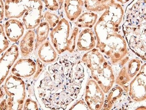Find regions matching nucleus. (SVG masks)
<instances>
[{
    "label": "nucleus",
    "mask_w": 146,
    "mask_h": 110,
    "mask_svg": "<svg viewBox=\"0 0 146 110\" xmlns=\"http://www.w3.org/2000/svg\"><path fill=\"white\" fill-rule=\"evenodd\" d=\"M4 89L7 96L5 99L7 110H22L26 97L25 86L22 79L10 76L5 81Z\"/></svg>",
    "instance_id": "nucleus-1"
},
{
    "label": "nucleus",
    "mask_w": 146,
    "mask_h": 110,
    "mask_svg": "<svg viewBox=\"0 0 146 110\" xmlns=\"http://www.w3.org/2000/svg\"><path fill=\"white\" fill-rule=\"evenodd\" d=\"M69 23L64 19L59 21L56 28L52 29L50 33L54 47L59 53L66 50L72 51L75 48V41L76 36L69 37Z\"/></svg>",
    "instance_id": "nucleus-2"
},
{
    "label": "nucleus",
    "mask_w": 146,
    "mask_h": 110,
    "mask_svg": "<svg viewBox=\"0 0 146 110\" xmlns=\"http://www.w3.org/2000/svg\"><path fill=\"white\" fill-rule=\"evenodd\" d=\"M42 9V3L40 0L33 1L23 15V21L27 29H33L39 25Z\"/></svg>",
    "instance_id": "nucleus-3"
},
{
    "label": "nucleus",
    "mask_w": 146,
    "mask_h": 110,
    "mask_svg": "<svg viewBox=\"0 0 146 110\" xmlns=\"http://www.w3.org/2000/svg\"><path fill=\"white\" fill-rule=\"evenodd\" d=\"M19 55L18 47L16 45L10 47L0 58V86L4 82Z\"/></svg>",
    "instance_id": "nucleus-4"
},
{
    "label": "nucleus",
    "mask_w": 146,
    "mask_h": 110,
    "mask_svg": "<svg viewBox=\"0 0 146 110\" xmlns=\"http://www.w3.org/2000/svg\"><path fill=\"white\" fill-rule=\"evenodd\" d=\"M33 0H6L5 4V17L20 18L23 16Z\"/></svg>",
    "instance_id": "nucleus-5"
},
{
    "label": "nucleus",
    "mask_w": 146,
    "mask_h": 110,
    "mask_svg": "<svg viewBox=\"0 0 146 110\" xmlns=\"http://www.w3.org/2000/svg\"><path fill=\"white\" fill-rule=\"evenodd\" d=\"M36 64L30 58H21L17 61L11 69L15 76L22 78L29 77L35 74Z\"/></svg>",
    "instance_id": "nucleus-6"
},
{
    "label": "nucleus",
    "mask_w": 146,
    "mask_h": 110,
    "mask_svg": "<svg viewBox=\"0 0 146 110\" xmlns=\"http://www.w3.org/2000/svg\"><path fill=\"white\" fill-rule=\"evenodd\" d=\"M5 30L7 36L11 41L16 42L23 36L25 28L21 22L11 19L5 23Z\"/></svg>",
    "instance_id": "nucleus-7"
},
{
    "label": "nucleus",
    "mask_w": 146,
    "mask_h": 110,
    "mask_svg": "<svg viewBox=\"0 0 146 110\" xmlns=\"http://www.w3.org/2000/svg\"><path fill=\"white\" fill-rule=\"evenodd\" d=\"M84 5V0H65L64 9L68 18L74 21L79 16Z\"/></svg>",
    "instance_id": "nucleus-8"
},
{
    "label": "nucleus",
    "mask_w": 146,
    "mask_h": 110,
    "mask_svg": "<svg viewBox=\"0 0 146 110\" xmlns=\"http://www.w3.org/2000/svg\"><path fill=\"white\" fill-rule=\"evenodd\" d=\"M35 33L30 30L23 36L20 44L21 54L23 57H27L31 54L34 48Z\"/></svg>",
    "instance_id": "nucleus-9"
},
{
    "label": "nucleus",
    "mask_w": 146,
    "mask_h": 110,
    "mask_svg": "<svg viewBox=\"0 0 146 110\" xmlns=\"http://www.w3.org/2000/svg\"><path fill=\"white\" fill-rule=\"evenodd\" d=\"M38 56L41 60L44 62H51L55 58V51L49 41L44 43L38 50Z\"/></svg>",
    "instance_id": "nucleus-10"
},
{
    "label": "nucleus",
    "mask_w": 146,
    "mask_h": 110,
    "mask_svg": "<svg viewBox=\"0 0 146 110\" xmlns=\"http://www.w3.org/2000/svg\"><path fill=\"white\" fill-rule=\"evenodd\" d=\"M111 1V0H84V5L87 9L97 8L100 11L108 5Z\"/></svg>",
    "instance_id": "nucleus-11"
},
{
    "label": "nucleus",
    "mask_w": 146,
    "mask_h": 110,
    "mask_svg": "<svg viewBox=\"0 0 146 110\" xmlns=\"http://www.w3.org/2000/svg\"><path fill=\"white\" fill-rule=\"evenodd\" d=\"M50 31L49 25L47 22L40 23L36 29V40L37 44L42 43L47 37Z\"/></svg>",
    "instance_id": "nucleus-12"
},
{
    "label": "nucleus",
    "mask_w": 146,
    "mask_h": 110,
    "mask_svg": "<svg viewBox=\"0 0 146 110\" xmlns=\"http://www.w3.org/2000/svg\"><path fill=\"white\" fill-rule=\"evenodd\" d=\"M9 42L5 33L4 28L0 23V54L8 49Z\"/></svg>",
    "instance_id": "nucleus-13"
},
{
    "label": "nucleus",
    "mask_w": 146,
    "mask_h": 110,
    "mask_svg": "<svg viewBox=\"0 0 146 110\" xmlns=\"http://www.w3.org/2000/svg\"><path fill=\"white\" fill-rule=\"evenodd\" d=\"M44 18L48 22L50 23V25L52 28H54L59 22V18L56 15L51 14L49 12H46L44 15Z\"/></svg>",
    "instance_id": "nucleus-14"
},
{
    "label": "nucleus",
    "mask_w": 146,
    "mask_h": 110,
    "mask_svg": "<svg viewBox=\"0 0 146 110\" xmlns=\"http://www.w3.org/2000/svg\"><path fill=\"white\" fill-rule=\"evenodd\" d=\"M23 110H38V106L36 102L32 100L31 99H28L25 102Z\"/></svg>",
    "instance_id": "nucleus-15"
},
{
    "label": "nucleus",
    "mask_w": 146,
    "mask_h": 110,
    "mask_svg": "<svg viewBox=\"0 0 146 110\" xmlns=\"http://www.w3.org/2000/svg\"><path fill=\"white\" fill-rule=\"evenodd\" d=\"M46 7L50 11H56L59 7V4L57 0H44Z\"/></svg>",
    "instance_id": "nucleus-16"
},
{
    "label": "nucleus",
    "mask_w": 146,
    "mask_h": 110,
    "mask_svg": "<svg viewBox=\"0 0 146 110\" xmlns=\"http://www.w3.org/2000/svg\"><path fill=\"white\" fill-rule=\"evenodd\" d=\"M5 6L2 0H0V21L3 20L4 16Z\"/></svg>",
    "instance_id": "nucleus-17"
},
{
    "label": "nucleus",
    "mask_w": 146,
    "mask_h": 110,
    "mask_svg": "<svg viewBox=\"0 0 146 110\" xmlns=\"http://www.w3.org/2000/svg\"><path fill=\"white\" fill-rule=\"evenodd\" d=\"M4 92L3 89L1 88H0V99L3 98L4 96Z\"/></svg>",
    "instance_id": "nucleus-18"
},
{
    "label": "nucleus",
    "mask_w": 146,
    "mask_h": 110,
    "mask_svg": "<svg viewBox=\"0 0 146 110\" xmlns=\"http://www.w3.org/2000/svg\"><path fill=\"white\" fill-rule=\"evenodd\" d=\"M115 57L117 58H119V57H120V54H115Z\"/></svg>",
    "instance_id": "nucleus-19"
},
{
    "label": "nucleus",
    "mask_w": 146,
    "mask_h": 110,
    "mask_svg": "<svg viewBox=\"0 0 146 110\" xmlns=\"http://www.w3.org/2000/svg\"><path fill=\"white\" fill-rule=\"evenodd\" d=\"M125 83H126V82H125V81H122V84H123V85L125 84Z\"/></svg>",
    "instance_id": "nucleus-20"
},
{
    "label": "nucleus",
    "mask_w": 146,
    "mask_h": 110,
    "mask_svg": "<svg viewBox=\"0 0 146 110\" xmlns=\"http://www.w3.org/2000/svg\"><path fill=\"white\" fill-rule=\"evenodd\" d=\"M123 76H121V77H120V80H123Z\"/></svg>",
    "instance_id": "nucleus-21"
},
{
    "label": "nucleus",
    "mask_w": 146,
    "mask_h": 110,
    "mask_svg": "<svg viewBox=\"0 0 146 110\" xmlns=\"http://www.w3.org/2000/svg\"><path fill=\"white\" fill-rule=\"evenodd\" d=\"M92 51H93V52H95V51H97V50L96 49H94Z\"/></svg>",
    "instance_id": "nucleus-22"
},
{
    "label": "nucleus",
    "mask_w": 146,
    "mask_h": 110,
    "mask_svg": "<svg viewBox=\"0 0 146 110\" xmlns=\"http://www.w3.org/2000/svg\"><path fill=\"white\" fill-rule=\"evenodd\" d=\"M107 106H108V105L106 104H104V107H107Z\"/></svg>",
    "instance_id": "nucleus-23"
},
{
    "label": "nucleus",
    "mask_w": 146,
    "mask_h": 110,
    "mask_svg": "<svg viewBox=\"0 0 146 110\" xmlns=\"http://www.w3.org/2000/svg\"><path fill=\"white\" fill-rule=\"evenodd\" d=\"M125 49H124V48H123V49H121V51H125Z\"/></svg>",
    "instance_id": "nucleus-24"
},
{
    "label": "nucleus",
    "mask_w": 146,
    "mask_h": 110,
    "mask_svg": "<svg viewBox=\"0 0 146 110\" xmlns=\"http://www.w3.org/2000/svg\"><path fill=\"white\" fill-rule=\"evenodd\" d=\"M110 54V52H107V54H108V55H109V54Z\"/></svg>",
    "instance_id": "nucleus-25"
},
{
    "label": "nucleus",
    "mask_w": 146,
    "mask_h": 110,
    "mask_svg": "<svg viewBox=\"0 0 146 110\" xmlns=\"http://www.w3.org/2000/svg\"><path fill=\"white\" fill-rule=\"evenodd\" d=\"M96 107L97 108H99V105H97Z\"/></svg>",
    "instance_id": "nucleus-26"
},
{
    "label": "nucleus",
    "mask_w": 146,
    "mask_h": 110,
    "mask_svg": "<svg viewBox=\"0 0 146 110\" xmlns=\"http://www.w3.org/2000/svg\"><path fill=\"white\" fill-rule=\"evenodd\" d=\"M88 67H89V68H90V67H91V66H90V65L89 64L88 65Z\"/></svg>",
    "instance_id": "nucleus-27"
},
{
    "label": "nucleus",
    "mask_w": 146,
    "mask_h": 110,
    "mask_svg": "<svg viewBox=\"0 0 146 110\" xmlns=\"http://www.w3.org/2000/svg\"><path fill=\"white\" fill-rule=\"evenodd\" d=\"M107 107H108V109H109V108H110V106H107Z\"/></svg>",
    "instance_id": "nucleus-28"
},
{
    "label": "nucleus",
    "mask_w": 146,
    "mask_h": 110,
    "mask_svg": "<svg viewBox=\"0 0 146 110\" xmlns=\"http://www.w3.org/2000/svg\"><path fill=\"white\" fill-rule=\"evenodd\" d=\"M122 92V89H120V92L121 93V92Z\"/></svg>",
    "instance_id": "nucleus-29"
},
{
    "label": "nucleus",
    "mask_w": 146,
    "mask_h": 110,
    "mask_svg": "<svg viewBox=\"0 0 146 110\" xmlns=\"http://www.w3.org/2000/svg\"><path fill=\"white\" fill-rule=\"evenodd\" d=\"M86 56H87L86 54H85V55L84 56V57H86Z\"/></svg>",
    "instance_id": "nucleus-30"
},
{
    "label": "nucleus",
    "mask_w": 146,
    "mask_h": 110,
    "mask_svg": "<svg viewBox=\"0 0 146 110\" xmlns=\"http://www.w3.org/2000/svg\"><path fill=\"white\" fill-rule=\"evenodd\" d=\"M104 64L105 65H107V63H106V62H105V63H104Z\"/></svg>",
    "instance_id": "nucleus-31"
},
{
    "label": "nucleus",
    "mask_w": 146,
    "mask_h": 110,
    "mask_svg": "<svg viewBox=\"0 0 146 110\" xmlns=\"http://www.w3.org/2000/svg\"><path fill=\"white\" fill-rule=\"evenodd\" d=\"M110 105H112V103H111V102H110Z\"/></svg>",
    "instance_id": "nucleus-32"
},
{
    "label": "nucleus",
    "mask_w": 146,
    "mask_h": 110,
    "mask_svg": "<svg viewBox=\"0 0 146 110\" xmlns=\"http://www.w3.org/2000/svg\"><path fill=\"white\" fill-rule=\"evenodd\" d=\"M115 90V89H114H114H112V91H114Z\"/></svg>",
    "instance_id": "nucleus-33"
},
{
    "label": "nucleus",
    "mask_w": 146,
    "mask_h": 110,
    "mask_svg": "<svg viewBox=\"0 0 146 110\" xmlns=\"http://www.w3.org/2000/svg\"><path fill=\"white\" fill-rule=\"evenodd\" d=\"M94 78L96 80H97V79L96 78V77H94Z\"/></svg>",
    "instance_id": "nucleus-34"
},
{
    "label": "nucleus",
    "mask_w": 146,
    "mask_h": 110,
    "mask_svg": "<svg viewBox=\"0 0 146 110\" xmlns=\"http://www.w3.org/2000/svg\"><path fill=\"white\" fill-rule=\"evenodd\" d=\"M117 99L116 97H114V98H113V99Z\"/></svg>",
    "instance_id": "nucleus-35"
},
{
    "label": "nucleus",
    "mask_w": 146,
    "mask_h": 110,
    "mask_svg": "<svg viewBox=\"0 0 146 110\" xmlns=\"http://www.w3.org/2000/svg\"><path fill=\"white\" fill-rule=\"evenodd\" d=\"M108 100L105 101V103H108Z\"/></svg>",
    "instance_id": "nucleus-36"
},
{
    "label": "nucleus",
    "mask_w": 146,
    "mask_h": 110,
    "mask_svg": "<svg viewBox=\"0 0 146 110\" xmlns=\"http://www.w3.org/2000/svg\"><path fill=\"white\" fill-rule=\"evenodd\" d=\"M98 83H99V84H100L101 83V82H98Z\"/></svg>",
    "instance_id": "nucleus-37"
},
{
    "label": "nucleus",
    "mask_w": 146,
    "mask_h": 110,
    "mask_svg": "<svg viewBox=\"0 0 146 110\" xmlns=\"http://www.w3.org/2000/svg\"><path fill=\"white\" fill-rule=\"evenodd\" d=\"M102 52H103V53H104V50H102Z\"/></svg>",
    "instance_id": "nucleus-38"
},
{
    "label": "nucleus",
    "mask_w": 146,
    "mask_h": 110,
    "mask_svg": "<svg viewBox=\"0 0 146 110\" xmlns=\"http://www.w3.org/2000/svg\"><path fill=\"white\" fill-rule=\"evenodd\" d=\"M86 89H89V87H88V86H87V87H86Z\"/></svg>",
    "instance_id": "nucleus-39"
},
{
    "label": "nucleus",
    "mask_w": 146,
    "mask_h": 110,
    "mask_svg": "<svg viewBox=\"0 0 146 110\" xmlns=\"http://www.w3.org/2000/svg\"><path fill=\"white\" fill-rule=\"evenodd\" d=\"M121 93H120V95H119V97L121 96Z\"/></svg>",
    "instance_id": "nucleus-40"
},
{
    "label": "nucleus",
    "mask_w": 146,
    "mask_h": 110,
    "mask_svg": "<svg viewBox=\"0 0 146 110\" xmlns=\"http://www.w3.org/2000/svg\"><path fill=\"white\" fill-rule=\"evenodd\" d=\"M101 62H103V59H101Z\"/></svg>",
    "instance_id": "nucleus-41"
},
{
    "label": "nucleus",
    "mask_w": 146,
    "mask_h": 110,
    "mask_svg": "<svg viewBox=\"0 0 146 110\" xmlns=\"http://www.w3.org/2000/svg\"><path fill=\"white\" fill-rule=\"evenodd\" d=\"M112 93H110V95H112Z\"/></svg>",
    "instance_id": "nucleus-42"
},
{
    "label": "nucleus",
    "mask_w": 146,
    "mask_h": 110,
    "mask_svg": "<svg viewBox=\"0 0 146 110\" xmlns=\"http://www.w3.org/2000/svg\"><path fill=\"white\" fill-rule=\"evenodd\" d=\"M87 104H88V105H90V103H88H88H87Z\"/></svg>",
    "instance_id": "nucleus-43"
},
{
    "label": "nucleus",
    "mask_w": 146,
    "mask_h": 110,
    "mask_svg": "<svg viewBox=\"0 0 146 110\" xmlns=\"http://www.w3.org/2000/svg\"><path fill=\"white\" fill-rule=\"evenodd\" d=\"M130 67H131V65H129V68H130Z\"/></svg>",
    "instance_id": "nucleus-44"
},
{
    "label": "nucleus",
    "mask_w": 146,
    "mask_h": 110,
    "mask_svg": "<svg viewBox=\"0 0 146 110\" xmlns=\"http://www.w3.org/2000/svg\"><path fill=\"white\" fill-rule=\"evenodd\" d=\"M139 70V68H137V71H138Z\"/></svg>",
    "instance_id": "nucleus-45"
},
{
    "label": "nucleus",
    "mask_w": 146,
    "mask_h": 110,
    "mask_svg": "<svg viewBox=\"0 0 146 110\" xmlns=\"http://www.w3.org/2000/svg\"><path fill=\"white\" fill-rule=\"evenodd\" d=\"M114 100L112 101V103H113V102H114Z\"/></svg>",
    "instance_id": "nucleus-46"
}]
</instances>
